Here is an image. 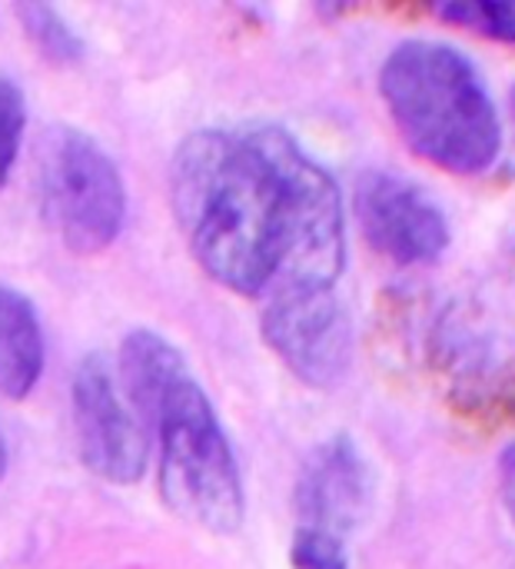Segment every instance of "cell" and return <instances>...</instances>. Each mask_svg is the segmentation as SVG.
Listing matches in <instances>:
<instances>
[{
	"label": "cell",
	"mask_w": 515,
	"mask_h": 569,
	"mask_svg": "<svg viewBox=\"0 0 515 569\" xmlns=\"http://www.w3.org/2000/svg\"><path fill=\"white\" fill-rule=\"evenodd\" d=\"M433 13L489 40L515 43V0H443Z\"/></svg>",
	"instance_id": "11"
},
{
	"label": "cell",
	"mask_w": 515,
	"mask_h": 569,
	"mask_svg": "<svg viewBox=\"0 0 515 569\" xmlns=\"http://www.w3.org/2000/svg\"><path fill=\"white\" fill-rule=\"evenodd\" d=\"M509 103H513V117H515V87H513V97H509Z\"/></svg>",
	"instance_id": "16"
},
{
	"label": "cell",
	"mask_w": 515,
	"mask_h": 569,
	"mask_svg": "<svg viewBox=\"0 0 515 569\" xmlns=\"http://www.w3.org/2000/svg\"><path fill=\"white\" fill-rule=\"evenodd\" d=\"M7 460H10V453H7V443H3V433H0V480L7 473Z\"/></svg>",
	"instance_id": "15"
},
{
	"label": "cell",
	"mask_w": 515,
	"mask_h": 569,
	"mask_svg": "<svg viewBox=\"0 0 515 569\" xmlns=\"http://www.w3.org/2000/svg\"><path fill=\"white\" fill-rule=\"evenodd\" d=\"M170 203L193 260L233 293L336 290L343 277V193L276 123L193 130L170 163Z\"/></svg>",
	"instance_id": "1"
},
{
	"label": "cell",
	"mask_w": 515,
	"mask_h": 569,
	"mask_svg": "<svg viewBox=\"0 0 515 569\" xmlns=\"http://www.w3.org/2000/svg\"><path fill=\"white\" fill-rule=\"evenodd\" d=\"M47 367L43 323L33 300L0 280V397L27 400Z\"/></svg>",
	"instance_id": "9"
},
{
	"label": "cell",
	"mask_w": 515,
	"mask_h": 569,
	"mask_svg": "<svg viewBox=\"0 0 515 569\" xmlns=\"http://www.w3.org/2000/svg\"><path fill=\"white\" fill-rule=\"evenodd\" d=\"M23 130H27V97L10 77H0V187L13 170V160L23 143Z\"/></svg>",
	"instance_id": "12"
},
{
	"label": "cell",
	"mask_w": 515,
	"mask_h": 569,
	"mask_svg": "<svg viewBox=\"0 0 515 569\" xmlns=\"http://www.w3.org/2000/svg\"><path fill=\"white\" fill-rule=\"evenodd\" d=\"M353 213L366 243L396 267H426L450 250L440 203L393 170H366L353 187Z\"/></svg>",
	"instance_id": "7"
},
{
	"label": "cell",
	"mask_w": 515,
	"mask_h": 569,
	"mask_svg": "<svg viewBox=\"0 0 515 569\" xmlns=\"http://www.w3.org/2000/svg\"><path fill=\"white\" fill-rule=\"evenodd\" d=\"M373 467L363 450L346 433L330 437L310 450L300 467L293 487L296 530L350 543L356 527L373 510Z\"/></svg>",
	"instance_id": "8"
},
{
	"label": "cell",
	"mask_w": 515,
	"mask_h": 569,
	"mask_svg": "<svg viewBox=\"0 0 515 569\" xmlns=\"http://www.w3.org/2000/svg\"><path fill=\"white\" fill-rule=\"evenodd\" d=\"M260 333L306 387L330 390L353 367V323L336 290H286L263 300Z\"/></svg>",
	"instance_id": "6"
},
{
	"label": "cell",
	"mask_w": 515,
	"mask_h": 569,
	"mask_svg": "<svg viewBox=\"0 0 515 569\" xmlns=\"http://www.w3.org/2000/svg\"><path fill=\"white\" fill-rule=\"evenodd\" d=\"M117 377L156 443V473L166 507L206 533H236L246 517L243 470L186 357L156 330L140 327L120 343Z\"/></svg>",
	"instance_id": "2"
},
{
	"label": "cell",
	"mask_w": 515,
	"mask_h": 569,
	"mask_svg": "<svg viewBox=\"0 0 515 569\" xmlns=\"http://www.w3.org/2000/svg\"><path fill=\"white\" fill-rule=\"evenodd\" d=\"M380 97L413 153L460 177L486 173L503 120L479 67L440 40H403L380 67Z\"/></svg>",
	"instance_id": "3"
},
{
	"label": "cell",
	"mask_w": 515,
	"mask_h": 569,
	"mask_svg": "<svg viewBox=\"0 0 515 569\" xmlns=\"http://www.w3.org/2000/svg\"><path fill=\"white\" fill-rule=\"evenodd\" d=\"M499 493H503V507L515 527V440L499 457Z\"/></svg>",
	"instance_id": "14"
},
{
	"label": "cell",
	"mask_w": 515,
	"mask_h": 569,
	"mask_svg": "<svg viewBox=\"0 0 515 569\" xmlns=\"http://www.w3.org/2000/svg\"><path fill=\"white\" fill-rule=\"evenodd\" d=\"M40 210L53 237L93 257L117 243L127 223V187L117 160L80 127H50L37 160Z\"/></svg>",
	"instance_id": "4"
},
{
	"label": "cell",
	"mask_w": 515,
	"mask_h": 569,
	"mask_svg": "<svg viewBox=\"0 0 515 569\" xmlns=\"http://www.w3.org/2000/svg\"><path fill=\"white\" fill-rule=\"evenodd\" d=\"M70 420L83 467L113 487H133L150 457V433L103 353H87L70 380Z\"/></svg>",
	"instance_id": "5"
},
{
	"label": "cell",
	"mask_w": 515,
	"mask_h": 569,
	"mask_svg": "<svg viewBox=\"0 0 515 569\" xmlns=\"http://www.w3.org/2000/svg\"><path fill=\"white\" fill-rule=\"evenodd\" d=\"M290 567L293 569H350V543L333 537L293 530L290 540Z\"/></svg>",
	"instance_id": "13"
},
{
	"label": "cell",
	"mask_w": 515,
	"mask_h": 569,
	"mask_svg": "<svg viewBox=\"0 0 515 569\" xmlns=\"http://www.w3.org/2000/svg\"><path fill=\"white\" fill-rule=\"evenodd\" d=\"M20 27L27 33V40L40 50L43 60L57 63V67H73L87 57V43L77 33V27L50 3H23L17 7Z\"/></svg>",
	"instance_id": "10"
}]
</instances>
